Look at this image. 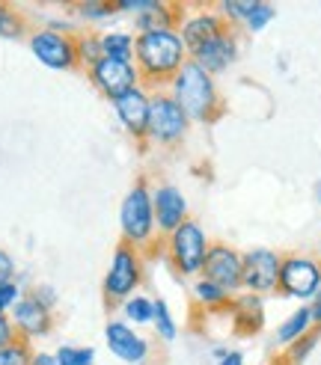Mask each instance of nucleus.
Returning a JSON list of instances; mask_svg holds the SVG:
<instances>
[{"instance_id":"obj_1","label":"nucleus","mask_w":321,"mask_h":365,"mask_svg":"<svg viewBox=\"0 0 321 365\" xmlns=\"http://www.w3.org/2000/svg\"><path fill=\"white\" fill-rule=\"evenodd\" d=\"M185 63H188V51L178 33L158 30V33L134 36V68H137V86L143 93L155 96L164 86H170Z\"/></svg>"},{"instance_id":"obj_2","label":"nucleus","mask_w":321,"mask_h":365,"mask_svg":"<svg viewBox=\"0 0 321 365\" xmlns=\"http://www.w3.org/2000/svg\"><path fill=\"white\" fill-rule=\"evenodd\" d=\"M170 86H173L175 104L182 107L190 122L214 125L226 116V101L218 93V83H214V78L208 71H203L193 60H188L182 66V71H178Z\"/></svg>"},{"instance_id":"obj_3","label":"nucleus","mask_w":321,"mask_h":365,"mask_svg":"<svg viewBox=\"0 0 321 365\" xmlns=\"http://www.w3.org/2000/svg\"><path fill=\"white\" fill-rule=\"evenodd\" d=\"M119 223H122V241L134 244L140 252L158 238V235H155L152 190H149V175H146V173H140V175L134 178L128 196L122 199Z\"/></svg>"},{"instance_id":"obj_4","label":"nucleus","mask_w":321,"mask_h":365,"mask_svg":"<svg viewBox=\"0 0 321 365\" xmlns=\"http://www.w3.org/2000/svg\"><path fill=\"white\" fill-rule=\"evenodd\" d=\"M143 262H146L143 252L134 244L119 238V244L113 250V259H111V267H107L104 285H101V300H104L107 312L119 309L134 294V288L143 282Z\"/></svg>"},{"instance_id":"obj_5","label":"nucleus","mask_w":321,"mask_h":365,"mask_svg":"<svg viewBox=\"0 0 321 365\" xmlns=\"http://www.w3.org/2000/svg\"><path fill=\"white\" fill-rule=\"evenodd\" d=\"M190 131V119L185 110L175 104L170 93H155L149 96V131H146V145L152 149L175 152L182 149V143Z\"/></svg>"},{"instance_id":"obj_6","label":"nucleus","mask_w":321,"mask_h":365,"mask_svg":"<svg viewBox=\"0 0 321 365\" xmlns=\"http://www.w3.org/2000/svg\"><path fill=\"white\" fill-rule=\"evenodd\" d=\"M205 250H208L205 235L200 223L190 220V217L164 238V259L175 277H193V273H200L205 262Z\"/></svg>"},{"instance_id":"obj_7","label":"nucleus","mask_w":321,"mask_h":365,"mask_svg":"<svg viewBox=\"0 0 321 365\" xmlns=\"http://www.w3.org/2000/svg\"><path fill=\"white\" fill-rule=\"evenodd\" d=\"M33 57L54 71H81L78 53V27L71 33H57L48 27H36L27 39Z\"/></svg>"},{"instance_id":"obj_8","label":"nucleus","mask_w":321,"mask_h":365,"mask_svg":"<svg viewBox=\"0 0 321 365\" xmlns=\"http://www.w3.org/2000/svg\"><path fill=\"white\" fill-rule=\"evenodd\" d=\"M321 288V264L310 255H282L280 262V279L277 294L280 297H297L310 300Z\"/></svg>"},{"instance_id":"obj_9","label":"nucleus","mask_w":321,"mask_h":365,"mask_svg":"<svg viewBox=\"0 0 321 365\" xmlns=\"http://www.w3.org/2000/svg\"><path fill=\"white\" fill-rule=\"evenodd\" d=\"M200 273H203V279L220 285L229 294H235L238 288H244V255L235 247L214 241L205 250V262Z\"/></svg>"},{"instance_id":"obj_10","label":"nucleus","mask_w":321,"mask_h":365,"mask_svg":"<svg viewBox=\"0 0 321 365\" xmlns=\"http://www.w3.org/2000/svg\"><path fill=\"white\" fill-rule=\"evenodd\" d=\"M238 45H241V27L238 24H229L223 33H218L200 51H193L190 60L214 78V75H220V71H226L232 63L238 60Z\"/></svg>"},{"instance_id":"obj_11","label":"nucleus","mask_w":321,"mask_h":365,"mask_svg":"<svg viewBox=\"0 0 321 365\" xmlns=\"http://www.w3.org/2000/svg\"><path fill=\"white\" fill-rule=\"evenodd\" d=\"M86 78H89V83H93L107 101H113L122 93H128V89L137 86V68H134V63L101 57L96 66L86 68Z\"/></svg>"},{"instance_id":"obj_12","label":"nucleus","mask_w":321,"mask_h":365,"mask_svg":"<svg viewBox=\"0 0 321 365\" xmlns=\"http://www.w3.org/2000/svg\"><path fill=\"white\" fill-rule=\"evenodd\" d=\"M54 324H57V318H54V306H48L45 300L36 297L33 288L27 291V294H21V300H18L15 309H12V327L21 336H27L30 341L39 339V336H51Z\"/></svg>"},{"instance_id":"obj_13","label":"nucleus","mask_w":321,"mask_h":365,"mask_svg":"<svg viewBox=\"0 0 321 365\" xmlns=\"http://www.w3.org/2000/svg\"><path fill=\"white\" fill-rule=\"evenodd\" d=\"M113 110L119 116V122L125 125V131L131 134V140L137 143L140 152H146V131H149V93H143L140 86L128 89V93H122L119 98L111 101Z\"/></svg>"},{"instance_id":"obj_14","label":"nucleus","mask_w":321,"mask_h":365,"mask_svg":"<svg viewBox=\"0 0 321 365\" xmlns=\"http://www.w3.org/2000/svg\"><path fill=\"white\" fill-rule=\"evenodd\" d=\"M280 262L282 255H277L274 250H250L244 252V288L250 294H271L277 291V279H280Z\"/></svg>"},{"instance_id":"obj_15","label":"nucleus","mask_w":321,"mask_h":365,"mask_svg":"<svg viewBox=\"0 0 321 365\" xmlns=\"http://www.w3.org/2000/svg\"><path fill=\"white\" fill-rule=\"evenodd\" d=\"M211 6H214V4H211ZM211 6H205V4H190V12H193V15H188L185 24H182V30H178V36H182V45H185L188 53L200 51L205 42H211L214 36L223 33V30L232 24L229 18H223V15H218V12H208Z\"/></svg>"},{"instance_id":"obj_16","label":"nucleus","mask_w":321,"mask_h":365,"mask_svg":"<svg viewBox=\"0 0 321 365\" xmlns=\"http://www.w3.org/2000/svg\"><path fill=\"white\" fill-rule=\"evenodd\" d=\"M152 208H155V226L160 229V238H167L188 220V199L182 190L173 185H160L152 193Z\"/></svg>"},{"instance_id":"obj_17","label":"nucleus","mask_w":321,"mask_h":365,"mask_svg":"<svg viewBox=\"0 0 321 365\" xmlns=\"http://www.w3.org/2000/svg\"><path fill=\"white\" fill-rule=\"evenodd\" d=\"M188 12H190V4H167V0H155L146 12H140L134 18V27H137V33H158V30L178 33L185 24Z\"/></svg>"},{"instance_id":"obj_18","label":"nucleus","mask_w":321,"mask_h":365,"mask_svg":"<svg viewBox=\"0 0 321 365\" xmlns=\"http://www.w3.org/2000/svg\"><path fill=\"white\" fill-rule=\"evenodd\" d=\"M104 339H107V348L111 354H116L122 362H131V365H143L149 356V344L146 339H140L134 330H128L122 321H111L104 330Z\"/></svg>"},{"instance_id":"obj_19","label":"nucleus","mask_w":321,"mask_h":365,"mask_svg":"<svg viewBox=\"0 0 321 365\" xmlns=\"http://www.w3.org/2000/svg\"><path fill=\"white\" fill-rule=\"evenodd\" d=\"M232 333L241 336V339H253L256 333H262L265 327V306L259 294H241V297H232Z\"/></svg>"},{"instance_id":"obj_20","label":"nucleus","mask_w":321,"mask_h":365,"mask_svg":"<svg viewBox=\"0 0 321 365\" xmlns=\"http://www.w3.org/2000/svg\"><path fill=\"white\" fill-rule=\"evenodd\" d=\"M33 21L15 4H0V39H30Z\"/></svg>"},{"instance_id":"obj_21","label":"nucleus","mask_w":321,"mask_h":365,"mask_svg":"<svg viewBox=\"0 0 321 365\" xmlns=\"http://www.w3.org/2000/svg\"><path fill=\"white\" fill-rule=\"evenodd\" d=\"M312 327V315H310V306H300L297 312H292L289 318H285L280 324V330H277V341L280 344H292L295 339H300L303 333H307Z\"/></svg>"},{"instance_id":"obj_22","label":"nucleus","mask_w":321,"mask_h":365,"mask_svg":"<svg viewBox=\"0 0 321 365\" xmlns=\"http://www.w3.org/2000/svg\"><path fill=\"white\" fill-rule=\"evenodd\" d=\"M101 51H104V57H111V60L134 63V36H128V33H104L101 36Z\"/></svg>"},{"instance_id":"obj_23","label":"nucleus","mask_w":321,"mask_h":365,"mask_svg":"<svg viewBox=\"0 0 321 365\" xmlns=\"http://www.w3.org/2000/svg\"><path fill=\"white\" fill-rule=\"evenodd\" d=\"M33 341L21 333H15V339L6 344V348H0V365H30L33 362Z\"/></svg>"},{"instance_id":"obj_24","label":"nucleus","mask_w":321,"mask_h":365,"mask_svg":"<svg viewBox=\"0 0 321 365\" xmlns=\"http://www.w3.org/2000/svg\"><path fill=\"white\" fill-rule=\"evenodd\" d=\"M78 53H81V71L96 66L104 51H101V33L96 30H78Z\"/></svg>"},{"instance_id":"obj_25","label":"nucleus","mask_w":321,"mask_h":365,"mask_svg":"<svg viewBox=\"0 0 321 365\" xmlns=\"http://www.w3.org/2000/svg\"><path fill=\"white\" fill-rule=\"evenodd\" d=\"M66 9L81 15L83 21H101V18H111L119 12L116 0H83V4H68Z\"/></svg>"},{"instance_id":"obj_26","label":"nucleus","mask_w":321,"mask_h":365,"mask_svg":"<svg viewBox=\"0 0 321 365\" xmlns=\"http://www.w3.org/2000/svg\"><path fill=\"white\" fill-rule=\"evenodd\" d=\"M318 339H321V327L312 324L300 339H295V341L289 344V351H285V359H289L292 365H303V362H307V356L312 354V348L318 344Z\"/></svg>"},{"instance_id":"obj_27","label":"nucleus","mask_w":321,"mask_h":365,"mask_svg":"<svg viewBox=\"0 0 321 365\" xmlns=\"http://www.w3.org/2000/svg\"><path fill=\"white\" fill-rule=\"evenodd\" d=\"M122 309H125V318L134 321V324H149L155 315V306L146 297H128L122 303Z\"/></svg>"},{"instance_id":"obj_28","label":"nucleus","mask_w":321,"mask_h":365,"mask_svg":"<svg viewBox=\"0 0 321 365\" xmlns=\"http://www.w3.org/2000/svg\"><path fill=\"white\" fill-rule=\"evenodd\" d=\"M152 306H155V315H152V321H155V330L160 333V339H175V321H173V315H170V309H167V303L164 300H152Z\"/></svg>"},{"instance_id":"obj_29","label":"nucleus","mask_w":321,"mask_h":365,"mask_svg":"<svg viewBox=\"0 0 321 365\" xmlns=\"http://www.w3.org/2000/svg\"><path fill=\"white\" fill-rule=\"evenodd\" d=\"M57 359H60V365H93V359H96V351L93 348H60L57 351Z\"/></svg>"},{"instance_id":"obj_30","label":"nucleus","mask_w":321,"mask_h":365,"mask_svg":"<svg viewBox=\"0 0 321 365\" xmlns=\"http://www.w3.org/2000/svg\"><path fill=\"white\" fill-rule=\"evenodd\" d=\"M21 300V291H18V282H4L0 285V312H9V309H15V303Z\"/></svg>"},{"instance_id":"obj_31","label":"nucleus","mask_w":321,"mask_h":365,"mask_svg":"<svg viewBox=\"0 0 321 365\" xmlns=\"http://www.w3.org/2000/svg\"><path fill=\"white\" fill-rule=\"evenodd\" d=\"M12 277H15V262H12V255L0 247V285L12 282Z\"/></svg>"},{"instance_id":"obj_32","label":"nucleus","mask_w":321,"mask_h":365,"mask_svg":"<svg viewBox=\"0 0 321 365\" xmlns=\"http://www.w3.org/2000/svg\"><path fill=\"white\" fill-rule=\"evenodd\" d=\"M15 333H18V330L12 327V318L0 312V348H6V344L15 339Z\"/></svg>"},{"instance_id":"obj_33","label":"nucleus","mask_w":321,"mask_h":365,"mask_svg":"<svg viewBox=\"0 0 321 365\" xmlns=\"http://www.w3.org/2000/svg\"><path fill=\"white\" fill-rule=\"evenodd\" d=\"M310 315H312V324L321 327V288L315 291V297H312V306H310Z\"/></svg>"},{"instance_id":"obj_34","label":"nucleus","mask_w":321,"mask_h":365,"mask_svg":"<svg viewBox=\"0 0 321 365\" xmlns=\"http://www.w3.org/2000/svg\"><path fill=\"white\" fill-rule=\"evenodd\" d=\"M30 365H60V359H57V354H33Z\"/></svg>"},{"instance_id":"obj_35","label":"nucleus","mask_w":321,"mask_h":365,"mask_svg":"<svg viewBox=\"0 0 321 365\" xmlns=\"http://www.w3.org/2000/svg\"><path fill=\"white\" fill-rule=\"evenodd\" d=\"M220 365H244V356H241L238 351H229V354L220 359Z\"/></svg>"},{"instance_id":"obj_36","label":"nucleus","mask_w":321,"mask_h":365,"mask_svg":"<svg viewBox=\"0 0 321 365\" xmlns=\"http://www.w3.org/2000/svg\"><path fill=\"white\" fill-rule=\"evenodd\" d=\"M271 365H292V362L285 359V354H280V356H274V359H271Z\"/></svg>"},{"instance_id":"obj_37","label":"nucleus","mask_w":321,"mask_h":365,"mask_svg":"<svg viewBox=\"0 0 321 365\" xmlns=\"http://www.w3.org/2000/svg\"><path fill=\"white\" fill-rule=\"evenodd\" d=\"M318 199H321V185H318Z\"/></svg>"},{"instance_id":"obj_38","label":"nucleus","mask_w":321,"mask_h":365,"mask_svg":"<svg viewBox=\"0 0 321 365\" xmlns=\"http://www.w3.org/2000/svg\"><path fill=\"white\" fill-rule=\"evenodd\" d=\"M318 252H321V247H318ZM318 264H321V262H318Z\"/></svg>"}]
</instances>
